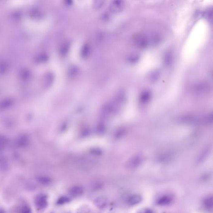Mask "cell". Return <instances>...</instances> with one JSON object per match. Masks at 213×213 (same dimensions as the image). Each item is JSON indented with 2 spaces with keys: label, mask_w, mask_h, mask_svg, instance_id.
<instances>
[{
  "label": "cell",
  "mask_w": 213,
  "mask_h": 213,
  "mask_svg": "<svg viewBox=\"0 0 213 213\" xmlns=\"http://www.w3.org/2000/svg\"><path fill=\"white\" fill-rule=\"evenodd\" d=\"M84 192L83 187L81 186H75L70 188L69 195L72 197H78L82 196Z\"/></svg>",
  "instance_id": "5b68a950"
},
{
  "label": "cell",
  "mask_w": 213,
  "mask_h": 213,
  "mask_svg": "<svg viewBox=\"0 0 213 213\" xmlns=\"http://www.w3.org/2000/svg\"><path fill=\"white\" fill-rule=\"evenodd\" d=\"M174 199L173 195L171 194H164L157 197L155 203L159 206H166L171 205Z\"/></svg>",
  "instance_id": "6da1fadb"
},
{
  "label": "cell",
  "mask_w": 213,
  "mask_h": 213,
  "mask_svg": "<svg viewBox=\"0 0 213 213\" xmlns=\"http://www.w3.org/2000/svg\"><path fill=\"white\" fill-rule=\"evenodd\" d=\"M135 44L140 48H145L151 43L150 36L148 37L145 35H138L134 38Z\"/></svg>",
  "instance_id": "3957f363"
},
{
  "label": "cell",
  "mask_w": 213,
  "mask_h": 213,
  "mask_svg": "<svg viewBox=\"0 0 213 213\" xmlns=\"http://www.w3.org/2000/svg\"><path fill=\"white\" fill-rule=\"evenodd\" d=\"M181 120L184 122L189 123H195L198 122V120L197 118L192 115H187L181 118Z\"/></svg>",
  "instance_id": "5bb4252c"
},
{
  "label": "cell",
  "mask_w": 213,
  "mask_h": 213,
  "mask_svg": "<svg viewBox=\"0 0 213 213\" xmlns=\"http://www.w3.org/2000/svg\"><path fill=\"white\" fill-rule=\"evenodd\" d=\"M36 180L42 185H49L51 182V179L49 177L45 176H39L37 177Z\"/></svg>",
  "instance_id": "4fadbf2b"
},
{
  "label": "cell",
  "mask_w": 213,
  "mask_h": 213,
  "mask_svg": "<svg viewBox=\"0 0 213 213\" xmlns=\"http://www.w3.org/2000/svg\"><path fill=\"white\" fill-rule=\"evenodd\" d=\"M71 201V198L66 196H62L59 197L57 200L56 205L58 206H62L68 203Z\"/></svg>",
  "instance_id": "9a60e30c"
},
{
  "label": "cell",
  "mask_w": 213,
  "mask_h": 213,
  "mask_svg": "<svg viewBox=\"0 0 213 213\" xmlns=\"http://www.w3.org/2000/svg\"><path fill=\"white\" fill-rule=\"evenodd\" d=\"M142 200V197L140 195H133L129 196L127 198L126 202L129 206H133L140 203Z\"/></svg>",
  "instance_id": "8992f818"
},
{
  "label": "cell",
  "mask_w": 213,
  "mask_h": 213,
  "mask_svg": "<svg viewBox=\"0 0 213 213\" xmlns=\"http://www.w3.org/2000/svg\"><path fill=\"white\" fill-rule=\"evenodd\" d=\"M17 213H33L31 207L27 203L21 204L17 209Z\"/></svg>",
  "instance_id": "8fae6325"
},
{
  "label": "cell",
  "mask_w": 213,
  "mask_h": 213,
  "mask_svg": "<svg viewBox=\"0 0 213 213\" xmlns=\"http://www.w3.org/2000/svg\"><path fill=\"white\" fill-rule=\"evenodd\" d=\"M94 203L97 207L102 209L106 207L108 204V199L105 197L100 196L95 199Z\"/></svg>",
  "instance_id": "ba28073f"
},
{
  "label": "cell",
  "mask_w": 213,
  "mask_h": 213,
  "mask_svg": "<svg viewBox=\"0 0 213 213\" xmlns=\"http://www.w3.org/2000/svg\"><path fill=\"white\" fill-rule=\"evenodd\" d=\"M164 62L166 65L169 66L172 63L173 55L170 52H167L165 53L164 58Z\"/></svg>",
  "instance_id": "e0dca14e"
},
{
  "label": "cell",
  "mask_w": 213,
  "mask_h": 213,
  "mask_svg": "<svg viewBox=\"0 0 213 213\" xmlns=\"http://www.w3.org/2000/svg\"><path fill=\"white\" fill-rule=\"evenodd\" d=\"M203 206L206 210L208 211H212L213 208V197L212 195H209L204 198L203 200Z\"/></svg>",
  "instance_id": "52a82bcc"
},
{
  "label": "cell",
  "mask_w": 213,
  "mask_h": 213,
  "mask_svg": "<svg viewBox=\"0 0 213 213\" xmlns=\"http://www.w3.org/2000/svg\"><path fill=\"white\" fill-rule=\"evenodd\" d=\"M143 158L141 155L134 156L128 162V166L130 169H134L139 167L142 162Z\"/></svg>",
  "instance_id": "277c9868"
},
{
  "label": "cell",
  "mask_w": 213,
  "mask_h": 213,
  "mask_svg": "<svg viewBox=\"0 0 213 213\" xmlns=\"http://www.w3.org/2000/svg\"><path fill=\"white\" fill-rule=\"evenodd\" d=\"M151 92L148 90H144L140 96V100L143 103H146L149 101L151 98Z\"/></svg>",
  "instance_id": "7c38bea8"
},
{
  "label": "cell",
  "mask_w": 213,
  "mask_h": 213,
  "mask_svg": "<svg viewBox=\"0 0 213 213\" xmlns=\"http://www.w3.org/2000/svg\"><path fill=\"white\" fill-rule=\"evenodd\" d=\"M139 59H140V56L139 54L137 53H133L129 56L128 60L130 63L135 64L137 63L139 61Z\"/></svg>",
  "instance_id": "ac0fdd59"
},
{
  "label": "cell",
  "mask_w": 213,
  "mask_h": 213,
  "mask_svg": "<svg viewBox=\"0 0 213 213\" xmlns=\"http://www.w3.org/2000/svg\"><path fill=\"white\" fill-rule=\"evenodd\" d=\"M207 18L210 22H212L213 11L212 10L208 11L207 13Z\"/></svg>",
  "instance_id": "d6986e66"
},
{
  "label": "cell",
  "mask_w": 213,
  "mask_h": 213,
  "mask_svg": "<svg viewBox=\"0 0 213 213\" xmlns=\"http://www.w3.org/2000/svg\"><path fill=\"white\" fill-rule=\"evenodd\" d=\"M138 213H153V211L150 208H147L140 211Z\"/></svg>",
  "instance_id": "44dd1931"
},
{
  "label": "cell",
  "mask_w": 213,
  "mask_h": 213,
  "mask_svg": "<svg viewBox=\"0 0 213 213\" xmlns=\"http://www.w3.org/2000/svg\"><path fill=\"white\" fill-rule=\"evenodd\" d=\"M0 213H6L5 212V210H4L3 208H0Z\"/></svg>",
  "instance_id": "7402d4cb"
},
{
  "label": "cell",
  "mask_w": 213,
  "mask_h": 213,
  "mask_svg": "<svg viewBox=\"0 0 213 213\" xmlns=\"http://www.w3.org/2000/svg\"><path fill=\"white\" fill-rule=\"evenodd\" d=\"M194 89L196 92L198 93H204L207 92L209 90V86L207 83L201 82L196 85Z\"/></svg>",
  "instance_id": "30bf717a"
},
{
  "label": "cell",
  "mask_w": 213,
  "mask_h": 213,
  "mask_svg": "<svg viewBox=\"0 0 213 213\" xmlns=\"http://www.w3.org/2000/svg\"><path fill=\"white\" fill-rule=\"evenodd\" d=\"M48 203V197L46 194H38L35 198V205L38 210H43L46 208L47 207Z\"/></svg>",
  "instance_id": "7a4b0ae2"
},
{
  "label": "cell",
  "mask_w": 213,
  "mask_h": 213,
  "mask_svg": "<svg viewBox=\"0 0 213 213\" xmlns=\"http://www.w3.org/2000/svg\"><path fill=\"white\" fill-rule=\"evenodd\" d=\"M160 76V72L159 70H154L148 74L147 78L149 82L153 83L157 82L159 80Z\"/></svg>",
  "instance_id": "9c48e42d"
},
{
  "label": "cell",
  "mask_w": 213,
  "mask_h": 213,
  "mask_svg": "<svg viewBox=\"0 0 213 213\" xmlns=\"http://www.w3.org/2000/svg\"><path fill=\"white\" fill-rule=\"evenodd\" d=\"M125 3L122 1H117L114 3L113 6V10L116 12H120L124 8Z\"/></svg>",
  "instance_id": "2e32d148"
},
{
  "label": "cell",
  "mask_w": 213,
  "mask_h": 213,
  "mask_svg": "<svg viewBox=\"0 0 213 213\" xmlns=\"http://www.w3.org/2000/svg\"><path fill=\"white\" fill-rule=\"evenodd\" d=\"M93 188L94 189H95V190H99V189H101V188L103 187V185L101 183L98 182L96 183V184H95V185H93Z\"/></svg>",
  "instance_id": "ffe728a7"
}]
</instances>
